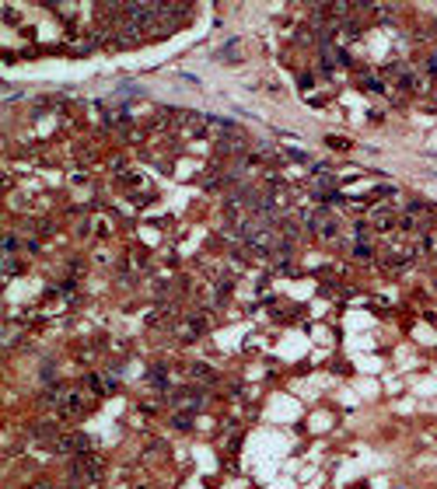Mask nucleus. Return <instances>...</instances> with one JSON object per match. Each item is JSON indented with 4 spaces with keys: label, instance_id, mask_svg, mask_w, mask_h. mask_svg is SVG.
Masks as SVG:
<instances>
[{
    "label": "nucleus",
    "instance_id": "7ed1b4c3",
    "mask_svg": "<svg viewBox=\"0 0 437 489\" xmlns=\"http://www.w3.org/2000/svg\"><path fill=\"white\" fill-rule=\"evenodd\" d=\"M35 489H49V486H35Z\"/></svg>",
    "mask_w": 437,
    "mask_h": 489
},
{
    "label": "nucleus",
    "instance_id": "f03ea898",
    "mask_svg": "<svg viewBox=\"0 0 437 489\" xmlns=\"http://www.w3.org/2000/svg\"><path fill=\"white\" fill-rule=\"evenodd\" d=\"M196 374H200V381H214V370H207V367H196Z\"/></svg>",
    "mask_w": 437,
    "mask_h": 489
},
{
    "label": "nucleus",
    "instance_id": "f257e3e1",
    "mask_svg": "<svg viewBox=\"0 0 437 489\" xmlns=\"http://www.w3.org/2000/svg\"><path fill=\"white\" fill-rule=\"evenodd\" d=\"M318 234L332 238V234H336V224H332V220H318Z\"/></svg>",
    "mask_w": 437,
    "mask_h": 489
}]
</instances>
